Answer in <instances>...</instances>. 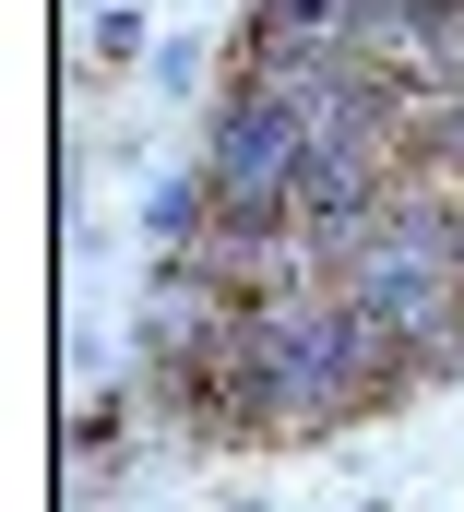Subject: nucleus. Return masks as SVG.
I'll return each mask as SVG.
<instances>
[{
  "mask_svg": "<svg viewBox=\"0 0 464 512\" xmlns=\"http://www.w3.org/2000/svg\"><path fill=\"white\" fill-rule=\"evenodd\" d=\"M155 84H167V96H191V84H203V48H191V36H167V48H155Z\"/></svg>",
  "mask_w": 464,
  "mask_h": 512,
  "instance_id": "f03ea898",
  "label": "nucleus"
},
{
  "mask_svg": "<svg viewBox=\"0 0 464 512\" xmlns=\"http://www.w3.org/2000/svg\"><path fill=\"white\" fill-rule=\"evenodd\" d=\"M96 60H108V72L155 60V12H143V0H108V12H96Z\"/></svg>",
  "mask_w": 464,
  "mask_h": 512,
  "instance_id": "f257e3e1",
  "label": "nucleus"
},
{
  "mask_svg": "<svg viewBox=\"0 0 464 512\" xmlns=\"http://www.w3.org/2000/svg\"><path fill=\"white\" fill-rule=\"evenodd\" d=\"M357 512H393V501H357Z\"/></svg>",
  "mask_w": 464,
  "mask_h": 512,
  "instance_id": "20e7f679",
  "label": "nucleus"
},
{
  "mask_svg": "<svg viewBox=\"0 0 464 512\" xmlns=\"http://www.w3.org/2000/svg\"><path fill=\"white\" fill-rule=\"evenodd\" d=\"M227 512H274V501H227Z\"/></svg>",
  "mask_w": 464,
  "mask_h": 512,
  "instance_id": "7ed1b4c3",
  "label": "nucleus"
}]
</instances>
